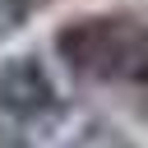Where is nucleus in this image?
<instances>
[{"mask_svg": "<svg viewBox=\"0 0 148 148\" xmlns=\"http://www.w3.org/2000/svg\"><path fill=\"white\" fill-rule=\"evenodd\" d=\"M60 106V92L37 56H9L0 65V111L14 120H42Z\"/></svg>", "mask_w": 148, "mask_h": 148, "instance_id": "nucleus-2", "label": "nucleus"}, {"mask_svg": "<svg viewBox=\"0 0 148 148\" xmlns=\"http://www.w3.org/2000/svg\"><path fill=\"white\" fill-rule=\"evenodd\" d=\"M56 56L83 83H148V23L134 14H83L56 32Z\"/></svg>", "mask_w": 148, "mask_h": 148, "instance_id": "nucleus-1", "label": "nucleus"}, {"mask_svg": "<svg viewBox=\"0 0 148 148\" xmlns=\"http://www.w3.org/2000/svg\"><path fill=\"white\" fill-rule=\"evenodd\" d=\"M69 148H130V139H125L120 130H111V125H92V130H83Z\"/></svg>", "mask_w": 148, "mask_h": 148, "instance_id": "nucleus-3", "label": "nucleus"}]
</instances>
